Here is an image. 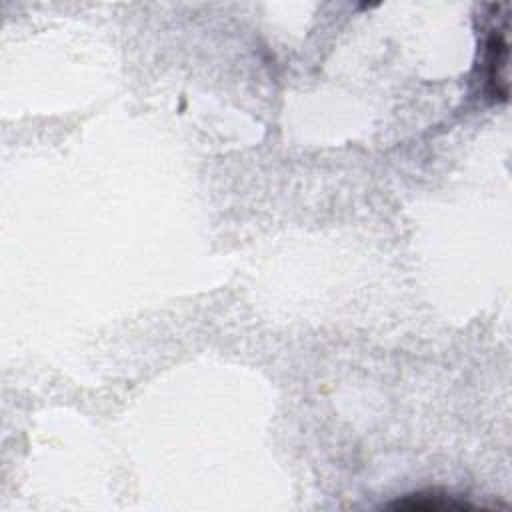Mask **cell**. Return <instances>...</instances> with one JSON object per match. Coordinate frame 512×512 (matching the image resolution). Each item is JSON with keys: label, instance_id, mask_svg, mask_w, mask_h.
I'll return each instance as SVG.
<instances>
[{"label": "cell", "instance_id": "cell-1", "mask_svg": "<svg viewBox=\"0 0 512 512\" xmlns=\"http://www.w3.org/2000/svg\"><path fill=\"white\" fill-rule=\"evenodd\" d=\"M386 508L392 510H406V512H464V510H476V504H470L466 500H460L450 494H440L436 490L432 492H416L406 494L404 498H398Z\"/></svg>", "mask_w": 512, "mask_h": 512}]
</instances>
